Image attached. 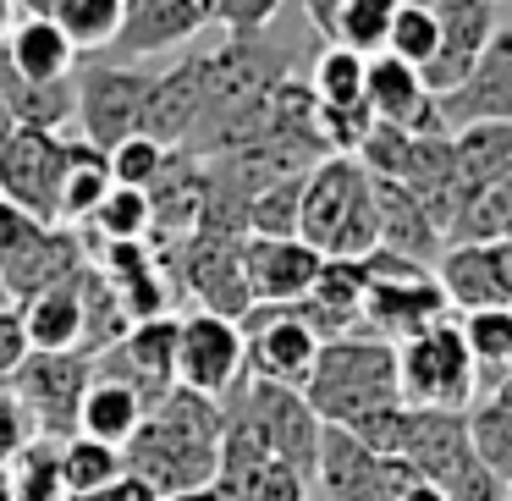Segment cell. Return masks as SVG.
<instances>
[{"instance_id": "cell-45", "label": "cell", "mask_w": 512, "mask_h": 501, "mask_svg": "<svg viewBox=\"0 0 512 501\" xmlns=\"http://www.w3.org/2000/svg\"><path fill=\"white\" fill-rule=\"evenodd\" d=\"M12 28H17V0H0V45L12 39Z\"/></svg>"}, {"instance_id": "cell-49", "label": "cell", "mask_w": 512, "mask_h": 501, "mask_svg": "<svg viewBox=\"0 0 512 501\" xmlns=\"http://www.w3.org/2000/svg\"><path fill=\"white\" fill-rule=\"evenodd\" d=\"M127 6H138V0H127Z\"/></svg>"}, {"instance_id": "cell-12", "label": "cell", "mask_w": 512, "mask_h": 501, "mask_svg": "<svg viewBox=\"0 0 512 501\" xmlns=\"http://www.w3.org/2000/svg\"><path fill=\"white\" fill-rule=\"evenodd\" d=\"M94 375L127 380L138 397L155 408L166 391H177V320L160 314V320H138L127 325V336L111 347V353L94 358Z\"/></svg>"}, {"instance_id": "cell-28", "label": "cell", "mask_w": 512, "mask_h": 501, "mask_svg": "<svg viewBox=\"0 0 512 501\" xmlns=\"http://www.w3.org/2000/svg\"><path fill=\"white\" fill-rule=\"evenodd\" d=\"M50 23L72 39V50H111L122 39L127 23V0H56Z\"/></svg>"}, {"instance_id": "cell-50", "label": "cell", "mask_w": 512, "mask_h": 501, "mask_svg": "<svg viewBox=\"0 0 512 501\" xmlns=\"http://www.w3.org/2000/svg\"><path fill=\"white\" fill-rule=\"evenodd\" d=\"M507 375H512V369H507Z\"/></svg>"}, {"instance_id": "cell-21", "label": "cell", "mask_w": 512, "mask_h": 501, "mask_svg": "<svg viewBox=\"0 0 512 501\" xmlns=\"http://www.w3.org/2000/svg\"><path fill=\"white\" fill-rule=\"evenodd\" d=\"M0 61H6V72L17 83H34V89L78 78V50L50 17H17L12 39L0 45Z\"/></svg>"}, {"instance_id": "cell-14", "label": "cell", "mask_w": 512, "mask_h": 501, "mask_svg": "<svg viewBox=\"0 0 512 501\" xmlns=\"http://www.w3.org/2000/svg\"><path fill=\"white\" fill-rule=\"evenodd\" d=\"M325 254H314L298 237H248L243 243V276L254 303L265 309H292L309 298V287L320 281Z\"/></svg>"}, {"instance_id": "cell-44", "label": "cell", "mask_w": 512, "mask_h": 501, "mask_svg": "<svg viewBox=\"0 0 512 501\" xmlns=\"http://www.w3.org/2000/svg\"><path fill=\"white\" fill-rule=\"evenodd\" d=\"M397 501H446V490H441V485H430V479H419V485H408Z\"/></svg>"}, {"instance_id": "cell-17", "label": "cell", "mask_w": 512, "mask_h": 501, "mask_svg": "<svg viewBox=\"0 0 512 501\" xmlns=\"http://www.w3.org/2000/svg\"><path fill=\"white\" fill-rule=\"evenodd\" d=\"M446 292L435 276L424 281H375V287H364V325L369 336H380V342H408V336L430 331V325L446 320Z\"/></svg>"}, {"instance_id": "cell-37", "label": "cell", "mask_w": 512, "mask_h": 501, "mask_svg": "<svg viewBox=\"0 0 512 501\" xmlns=\"http://www.w3.org/2000/svg\"><path fill=\"white\" fill-rule=\"evenodd\" d=\"M100 226L105 243H144L155 232V215H149V193H133V188H111L105 204L89 215Z\"/></svg>"}, {"instance_id": "cell-5", "label": "cell", "mask_w": 512, "mask_h": 501, "mask_svg": "<svg viewBox=\"0 0 512 501\" xmlns=\"http://www.w3.org/2000/svg\"><path fill=\"white\" fill-rule=\"evenodd\" d=\"M226 397L254 419V430L265 435L270 457L292 463L303 479H314V457H320V435L325 424L314 419V408L303 402V391H287V386H265V380H237Z\"/></svg>"}, {"instance_id": "cell-8", "label": "cell", "mask_w": 512, "mask_h": 501, "mask_svg": "<svg viewBox=\"0 0 512 501\" xmlns=\"http://www.w3.org/2000/svg\"><path fill=\"white\" fill-rule=\"evenodd\" d=\"M17 408L45 435H78V408L94 380V358L83 353H28L17 369Z\"/></svg>"}, {"instance_id": "cell-31", "label": "cell", "mask_w": 512, "mask_h": 501, "mask_svg": "<svg viewBox=\"0 0 512 501\" xmlns=\"http://www.w3.org/2000/svg\"><path fill=\"white\" fill-rule=\"evenodd\" d=\"M111 188L116 182H111L105 155L89 149L83 138H72V166H67V182H61V221H89V215L105 204Z\"/></svg>"}, {"instance_id": "cell-34", "label": "cell", "mask_w": 512, "mask_h": 501, "mask_svg": "<svg viewBox=\"0 0 512 501\" xmlns=\"http://www.w3.org/2000/svg\"><path fill=\"white\" fill-rule=\"evenodd\" d=\"M221 496L226 501H309V479L292 463H281V457H265L248 474H237L232 485H221Z\"/></svg>"}, {"instance_id": "cell-3", "label": "cell", "mask_w": 512, "mask_h": 501, "mask_svg": "<svg viewBox=\"0 0 512 501\" xmlns=\"http://www.w3.org/2000/svg\"><path fill=\"white\" fill-rule=\"evenodd\" d=\"M474 391H479V369H474V353H468L457 320H441V325H430V331L397 342V397H402V408L463 413Z\"/></svg>"}, {"instance_id": "cell-4", "label": "cell", "mask_w": 512, "mask_h": 501, "mask_svg": "<svg viewBox=\"0 0 512 501\" xmlns=\"http://www.w3.org/2000/svg\"><path fill=\"white\" fill-rule=\"evenodd\" d=\"M72 166V138L39 133V127H12L0 144V199L28 210L39 226H61V182Z\"/></svg>"}, {"instance_id": "cell-36", "label": "cell", "mask_w": 512, "mask_h": 501, "mask_svg": "<svg viewBox=\"0 0 512 501\" xmlns=\"http://www.w3.org/2000/svg\"><path fill=\"white\" fill-rule=\"evenodd\" d=\"M402 0H347L342 12V34H336V45L353 50V56H380L386 50V34H391V17H397Z\"/></svg>"}, {"instance_id": "cell-25", "label": "cell", "mask_w": 512, "mask_h": 501, "mask_svg": "<svg viewBox=\"0 0 512 501\" xmlns=\"http://www.w3.org/2000/svg\"><path fill=\"white\" fill-rule=\"evenodd\" d=\"M193 127H199V56H188V61H177L171 72L149 78L144 127H138V133L155 138L160 149H177Z\"/></svg>"}, {"instance_id": "cell-35", "label": "cell", "mask_w": 512, "mask_h": 501, "mask_svg": "<svg viewBox=\"0 0 512 501\" xmlns=\"http://www.w3.org/2000/svg\"><path fill=\"white\" fill-rule=\"evenodd\" d=\"M468 441H474V457L501 479L512 485V408L501 402H485V408L468 413Z\"/></svg>"}, {"instance_id": "cell-46", "label": "cell", "mask_w": 512, "mask_h": 501, "mask_svg": "<svg viewBox=\"0 0 512 501\" xmlns=\"http://www.w3.org/2000/svg\"><path fill=\"white\" fill-rule=\"evenodd\" d=\"M17 12L23 17H50L56 12V0H17Z\"/></svg>"}, {"instance_id": "cell-15", "label": "cell", "mask_w": 512, "mask_h": 501, "mask_svg": "<svg viewBox=\"0 0 512 501\" xmlns=\"http://www.w3.org/2000/svg\"><path fill=\"white\" fill-rule=\"evenodd\" d=\"M397 457H408L430 485L452 490L468 468L479 463L474 441H468V413H441V408H408Z\"/></svg>"}, {"instance_id": "cell-43", "label": "cell", "mask_w": 512, "mask_h": 501, "mask_svg": "<svg viewBox=\"0 0 512 501\" xmlns=\"http://www.w3.org/2000/svg\"><path fill=\"white\" fill-rule=\"evenodd\" d=\"M83 501H155V496H149V490L144 485H138V479H116V485H105V490H94V496H83Z\"/></svg>"}, {"instance_id": "cell-6", "label": "cell", "mask_w": 512, "mask_h": 501, "mask_svg": "<svg viewBox=\"0 0 512 501\" xmlns=\"http://www.w3.org/2000/svg\"><path fill=\"white\" fill-rule=\"evenodd\" d=\"M144 100H149V78L133 67H83L78 72V138L100 155H111L116 144L144 127Z\"/></svg>"}, {"instance_id": "cell-40", "label": "cell", "mask_w": 512, "mask_h": 501, "mask_svg": "<svg viewBox=\"0 0 512 501\" xmlns=\"http://www.w3.org/2000/svg\"><path fill=\"white\" fill-rule=\"evenodd\" d=\"M28 358V331L17 309H0V380H12Z\"/></svg>"}, {"instance_id": "cell-30", "label": "cell", "mask_w": 512, "mask_h": 501, "mask_svg": "<svg viewBox=\"0 0 512 501\" xmlns=\"http://www.w3.org/2000/svg\"><path fill=\"white\" fill-rule=\"evenodd\" d=\"M364 78H369L364 56H353V50H342V45H325L320 56H314L309 94L325 111H353V105H364Z\"/></svg>"}, {"instance_id": "cell-32", "label": "cell", "mask_w": 512, "mask_h": 501, "mask_svg": "<svg viewBox=\"0 0 512 501\" xmlns=\"http://www.w3.org/2000/svg\"><path fill=\"white\" fill-rule=\"evenodd\" d=\"M435 50H441V23H435L430 6H413V0H402L397 17H391V34H386V50L380 56L402 61V67L424 72L435 61Z\"/></svg>"}, {"instance_id": "cell-33", "label": "cell", "mask_w": 512, "mask_h": 501, "mask_svg": "<svg viewBox=\"0 0 512 501\" xmlns=\"http://www.w3.org/2000/svg\"><path fill=\"white\" fill-rule=\"evenodd\" d=\"M463 342L474 353L479 386L485 380H501L512 369V309H479L463 320Z\"/></svg>"}, {"instance_id": "cell-39", "label": "cell", "mask_w": 512, "mask_h": 501, "mask_svg": "<svg viewBox=\"0 0 512 501\" xmlns=\"http://www.w3.org/2000/svg\"><path fill=\"white\" fill-rule=\"evenodd\" d=\"M281 12V0H210V23H221L232 39L265 34V23Z\"/></svg>"}, {"instance_id": "cell-2", "label": "cell", "mask_w": 512, "mask_h": 501, "mask_svg": "<svg viewBox=\"0 0 512 501\" xmlns=\"http://www.w3.org/2000/svg\"><path fill=\"white\" fill-rule=\"evenodd\" d=\"M303 402L314 408V419L336 424V430H353L358 419H369L380 408H397L402 402L397 397V347L369 331L320 342Z\"/></svg>"}, {"instance_id": "cell-41", "label": "cell", "mask_w": 512, "mask_h": 501, "mask_svg": "<svg viewBox=\"0 0 512 501\" xmlns=\"http://www.w3.org/2000/svg\"><path fill=\"white\" fill-rule=\"evenodd\" d=\"M34 232H39V221H34V215H28V210H17L12 199H0V259H12V254H17V248H23Z\"/></svg>"}, {"instance_id": "cell-18", "label": "cell", "mask_w": 512, "mask_h": 501, "mask_svg": "<svg viewBox=\"0 0 512 501\" xmlns=\"http://www.w3.org/2000/svg\"><path fill=\"white\" fill-rule=\"evenodd\" d=\"M78 270H83V243L78 237H72L67 226H39L12 259H0V287H6V298L34 303L39 292L72 281Z\"/></svg>"}, {"instance_id": "cell-11", "label": "cell", "mask_w": 512, "mask_h": 501, "mask_svg": "<svg viewBox=\"0 0 512 501\" xmlns=\"http://www.w3.org/2000/svg\"><path fill=\"white\" fill-rule=\"evenodd\" d=\"M435 116H441V133H463V127H479V122L512 127V23H496L474 72L452 94L435 100Z\"/></svg>"}, {"instance_id": "cell-23", "label": "cell", "mask_w": 512, "mask_h": 501, "mask_svg": "<svg viewBox=\"0 0 512 501\" xmlns=\"http://www.w3.org/2000/svg\"><path fill=\"white\" fill-rule=\"evenodd\" d=\"M435 281H441L446 303L479 314V309H512L507 281H501L496 243H452L435 259Z\"/></svg>"}, {"instance_id": "cell-42", "label": "cell", "mask_w": 512, "mask_h": 501, "mask_svg": "<svg viewBox=\"0 0 512 501\" xmlns=\"http://www.w3.org/2000/svg\"><path fill=\"white\" fill-rule=\"evenodd\" d=\"M342 12H347V0H303V17H309V28L320 39H331L336 45V34H342Z\"/></svg>"}, {"instance_id": "cell-7", "label": "cell", "mask_w": 512, "mask_h": 501, "mask_svg": "<svg viewBox=\"0 0 512 501\" xmlns=\"http://www.w3.org/2000/svg\"><path fill=\"white\" fill-rule=\"evenodd\" d=\"M243 331V375L248 380H265V386H287V391H303L309 386V369L320 358V336L298 320L292 309H248L237 320Z\"/></svg>"}, {"instance_id": "cell-24", "label": "cell", "mask_w": 512, "mask_h": 501, "mask_svg": "<svg viewBox=\"0 0 512 501\" xmlns=\"http://www.w3.org/2000/svg\"><path fill=\"white\" fill-rule=\"evenodd\" d=\"M292 314H298L320 342L353 336V325H364V276H358V265L325 259L320 281L309 287V298H303V303H292Z\"/></svg>"}, {"instance_id": "cell-47", "label": "cell", "mask_w": 512, "mask_h": 501, "mask_svg": "<svg viewBox=\"0 0 512 501\" xmlns=\"http://www.w3.org/2000/svg\"><path fill=\"white\" fill-rule=\"evenodd\" d=\"M0 298H6V287H0ZM0 309H6V303H0Z\"/></svg>"}, {"instance_id": "cell-1", "label": "cell", "mask_w": 512, "mask_h": 501, "mask_svg": "<svg viewBox=\"0 0 512 501\" xmlns=\"http://www.w3.org/2000/svg\"><path fill=\"white\" fill-rule=\"evenodd\" d=\"M122 468L155 501L210 496L215 474H221V402L182 386L166 391L144 413L138 435L122 446Z\"/></svg>"}, {"instance_id": "cell-20", "label": "cell", "mask_w": 512, "mask_h": 501, "mask_svg": "<svg viewBox=\"0 0 512 501\" xmlns=\"http://www.w3.org/2000/svg\"><path fill=\"white\" fill-rule=\"evenodd\" d=\"M369 193H375V221H380V248L397 259H413V265L435 270V259H441V243L446 237L435 232L430 210H424L419 199H413L402 182H380L369 177Z\"/></svg>"}, {"instance_id": "cell-10", "label": "cell", "mask_w": 512, "mask_h": 501, "mask_svg": "<svg viewBox=\"0 0 512 501\" xmlns=\"http://www.w3.org/2000/svg\"><path fill=\"white\" fill-rule=\"evenodd\" d=\"M243 331L221 314H182L177 320V386L199 391V397L221 402L226 391L243 380Z\"/></svg>"}, {"instance_id": "cell-48", "label": "cell", "mask_w": 512, "mask_h": 501, "mask_svg": "<svg viewBox=\"0 0 512 501\" xmlns=\"http://www.w3.org/2000/svg\"><path fill=\"white\" fill-rule=\"evenodd\" d=\"M507 501H512V485H507Z\"/></svg>"}, {"instance_id": "cell-22", "label": "cell", "mask_w": 512, "mask_h": 501, "mask_svg": "<svg viewBox=\"0 0 512 501\" xmlns=\"http://www.w3.org/2000/svg\"><path fill=\"white\" fill-rule=\"evenodd\" d=\"M204 28H210V0H138V6H127L122 39L111 50H122V56H160V50L188 45Z\"/></svg>"}, {"instance_id": "cell-13", "label": "cell", "mask_w": 512, "mask_h": 501, "mask_svg": "<svg viewBox=\"0 0 512 501\" xmlns=\"http://www.w3.org/2000/svg\"><path fill=\"white\" fill-rule=\"evenodd\" d=\"M243 243L248 237H221V232H193L182 243V270H188L193 298L204 303V314H221V320H243L254 309V292L243 276Z\"/></svg>"}, {"instance_id": "cell-29", "label": "cell", "mask_w": 512, "mask_h": 501, "mask_svg": "<svg viewBox=\"0 0 512 501\" xmlns=\"http://www.w3.org/2000/svg\"><path fill=\"white\" fill-rule=\"evenodd\" d=\"M56 474H61V490H67L72 501H83V496H94V490L116 485L127 468H122V452H116V446L89 441V435H72V441L61 446V457H56Z\"/></svg>"}, {"instance_id": "cell-27", "label": "cell", "mask_w": 512, "mask_h": 501, "mask_svg": "<svg viewBox=\"0 0 512 501\" xmlns=\"http://www.w3.org/2000/svg\"><path fill=\"white\" fill-rule=\"evenodd\" d=\"M144 413H149V402L138 397L127 380L94 375L89 391H83V408H78V435H89V441H105V446H116V452H122V446L138 435Z\"/></svg>"}, {"instance_id": "cell-16", "label": "cell", "mask_w": 512, "mask_h": 501, "mask_svg": "<svg viewBox=\"0 0 512 501\" xmlns=\"http://www.w3.org/2000/svg\"><path fill=\"white\" fill-rule=\"evenodd\" d=\"M435 23H441V50H435V61L419 78L441 100V94H452L474 72L479 50L490 45V34H496V0H441Z\"/></svg>"}, {"instance_id": "cell-26", "label": "cell", "mask_w": 512, "mask_h": 501, "mask_svg": "<svg viewBox=\"0 0 512 501\" xmlns=\"http://www.w3.org/2000/svg\"><path fill=\"white\" fill-rule=\"evenodd\" d=\"M17 314H23V331H28V353H83V287H78V276L39 292Z\"/></svg>"}, {"instance_id": "cell-9", "label": "cell", "mask_w": 512, "mask_h": 501, "mask_svg": "<svg viewBox=\"0 0 512 501\" xmlns=\"http://www.w3.org/2000/svg\"><path fill=\"white\" fill-rule=\"evenodd\" d=\"M369 204V171L353 155H325L320 166L303 177L298 199V243H309L314 254L331 259V243L342 237V226Z\"/></svg>"}, {"instance_id": "cell-19", "label": "cell", "mask_w": 512, "mask_h": 501, "mask_svg": "<svg viewBox=\"0 0 512 501\" xmlns=\"http://www.w3.org/2000/svg\"><path fill=\"white\" fill-rule=\"evenodd\" d=\"M364 105L380 127H402V133H441L435 116V94L424 89V78L413 67L391 56H369V78H364Z\"/></svg>"}, {"instance_id": "cell-38", "label": "cell", "mask_w": 512, "mask_h": 501, "mask_svg": "<svg viewBox=\"0 0 512 501\" xmlns=\"http://www.w3.org/2000/svg\"><path fill=\"white\" fill-rule=\"evenodd\" d=\"M171 149H160L155 138L133 133L127 144H116L111 155H105V166H111V182L116 188H133V193H149L160 182V171H166Z\"/></svg>"}]
</instances>
